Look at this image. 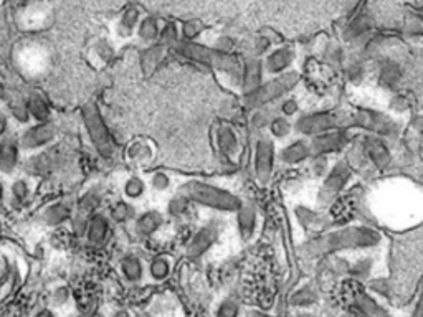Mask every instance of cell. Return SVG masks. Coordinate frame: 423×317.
I'll use <instances>...</instances> for the list:
<instances>
[{
	"label": "cell",
	"mask_w": 423,
	"mask_h": 317,
	"mask_svg": "<svg viewBox=\"0 0 423 317\" xmlns=\"http://www.w3.org/2000/svg\"><path fill=\"white\" fill-rule=\"evenodd\" d=\"M19 139L14 136H5L0 139V174L12 175L20 164Z\"/></svg>",
	"instance_id": "obj_12"
},
{
	"label": "cell",
	"mask_w": 423,
	"mask_h": 317,
	"mask_svg": "<svg viewBox=\"0 0 423 317\" xmlns=\"http://www.w3.org/2000/svg\"><path fill=\"white\" fill-rule=\"evenodd\" d=\"M81 119H83L86 134L96 152L103 159H111L113 154H115V142H113L111 134L108 131V126L105 119H103L100 108L95 103H86L81 108Z\"/></svg>",
	"instance_id": "obj_3"
},
{
	"label": "cell",
	"mask_w": 423,
	"mask_h": 317,
	"mask_svg": "<svg viewBox=\"0 0 423 317\" xmlns=\"http://www.w3.org/2000/svg\"><path fill=\"white\" fill-rule=\"evenodd\" d=\"M70 289L66 288V286H58V288L53 289V293H51V306H55V308H63L70 301Z\"/></svg>",
	"instance_id": "obj_38"
},
{
	"label": "cell",
	"mask_w": 423,
	"mask_h": 317,
	"mask_svg": "<svg viewBox=\"0 0 423 317\" xmlns=\"http://www.w3.org/2000/svg\"><path fill=\"white\" fill-rule=\"evenodd\" d=\"M170 184H172V180H170L169 174L162 172V170H159V172H154L151 175V180H149V185H151L152 190H156V192L169 190Z\"/></svg>",
	"instance_id": "obj_37"
},
{
	"label": "cell",
	"mask_w": 423,
	"mask_h": 317,
	"mask_svg": "<svg viewBox=\"0 0 423 317\" xmlns=\"http://www.w3.org/2000/svg\"><path fill=\"white\" fill-rule=\"evenodd\" d=\"M33 317H56L55 311H51L48 308H43V309H38L37 313L33 314Z\"/></svg>",
	"instance_id": "obj_45"
},
{
	"label": "cell",
	"mask_w": 423,
	"mask_h": 317,
	"mask_svg": "<svg viewBox=\"0 0 423 317\" xmlns=\"http://www.w3.org/2000/svg\"><path fill=\"white\" fill-rule=\"evenodd\" d=\"M214 238H215V232L212 230L210 227L199 230L189 243L187 251H189L190 256H199V254H202L205 249H207L212 245Z\"/></svg>",
	"instance_id": "obj_23"
},
{
	"label": "cell",
	"mask_w": 423,
	"mask_h": 317,
	"mask_svg": "<svg viewBox=\"0 0 423 317\" xmlns=\"http://www.w3.org/2000/svg\"><path fill=\"white\" fill-rule=\"evenodd\" d=\"M154 147L146 139H136L127 145L126 159L134 167H147L154 160Z\"/></svg>",
	"instance_id": "obj_15"
},
{
	"label": "cell",
	"mask_w": 423,
	"mask_h": 317,
	"mask_svg": "<svg viewBox=\"0 0 423 317\" xmlns=\"http://www.w3.org/2000/svg\"><path fill=\"white\" fill-rule=\"evenodd\" d=\"M73 215V207L68 202H53L48 204L40 213V222L45 227H60L65 222H68Z\"/></svg>",
	"instance_id": "obj_14"
},
{
	"label": "cell",
	"mask_w": 423,
	"mask_h": 317,
	"mask_svg": "<svg viewBox=\"0 0 423 317\" xmlns=\"http://www.w3.org/2000/svg\"><path fill=\"white\" fill-rule=\"evenodd\" d=\"M311 154H313L311 144L303 141V139H299V141L291 142L290 145H286V147L281 150V160L283 164L295 165L303 162V160H306Z\"/></svg>",
	"instance_id": "obj_19"
},
{
	"label": "cell",
	"mask_w": 423,
	"mask_h": 317,
	"mask_svg": "<svg viewBox=\"0 0 423 317\" xmlns=\"http://www.w3.org/2000/svg\"><path fill=\"white\" fill-rule=\"evenodd\" d=\"M298 109H299V106L295 100H285L281 105V113L285 114V118L295 116V114L298 113Z\"/></svg>",
	"instance_id": "obj_42"
},
{
	"label": "cell",
	"mask_w": 423,
	"mask_h": 317,
	"mask_svg": "<svg viewBox=\"0 0 423 317\" xmlns=\"http://www.w3.org/2000/svg\"><path fill=\"white\" fill-rule=\"evenodd\" d=\"M268 129L271 131V136H275L278 139H283V137H288L291 132V123L288 121V118L285 116H276L273 118L270 124H268Z\"/></svg>",
	"instance_id": "obj_33"
},
{
	"label": "cell",
	"mask_w": 423,
	"mask_h": 317,
	"mask_svg": "<svg viewBox=\"0 0 423 317\" xmlns=\"http://www.w3.org/2000/svg\"><path fill=\"white\" fill-rule=\"evenodd\" d=\"M179 195L185 197L189 202L221 212H236L241 205V202L234 194L200 180H190L184 184L179 189Z\"/></svg>",
	"instance_id": "obj_1"
},
{
	"label": "cell",
	"mask_w": 423,
	"mask_h": 317,
	"mask_svg": "<svg viewBox=\"0 0 423 317\" xmlns=\"http://www.w3.org/2000/svg\"><path fill=\"white\" fill-rule=\"evenodd\" d=\"M100 204H101V195L98 194L96 190L91 189V190H88L86 194L78 200V212L93 215V213H96Z\"/></svg>",
	"instance_id": "obj_30"
},
{
	"label": "cell",
	"mask_w": 423,
	"mask_h": 317,
	"mask_svg": "<svg viewBox=\"0 0 423 317\" xmlns=\"http://www.w3.org/2000/svg\"><path fill=\"white\" fill-rule=\"evenodd\" d=\"M95 51H96V55L100 56V58H101L103 61H108V60H110L111 56H113L111 46L108 45V43H105V41H100V43H96Z\"/></svg>",
	"instance_id": "obj_41"
},
{
	"label": "cell",
	"mask_w": 423,
	"mask_h": 317,
	"mask_svg": "<svg viewBox=\"0 0 423 317\" xmlns=\"http://www.w3.org/2000/svg\"><path fill=\"white\" fill-rule=\"evenodd\" d=\"M56 136H58L56 124L51 121H45L27 128L17 139L20 149L25 150V152H33V150H40L51 142H55Z\"/></svg>",
	"instance_id": "obj_5"
},
{
	"label": "cell",
	"mask_w": 423,
	"mask_h": 317,
	"mask_svg": "<svg viewBox=\"0 0 423 317\" xmlns=\"http://www.w3.org/2000/svg\"><path fill=\"white\" fill-rule=\"evenodd\" d=\"M216 145H219L220 152L226 155V157H234L240 149V141L235 129L230 126L219 128V131H216Z\"/></svg>",
	"instance_id": "obj_18"
},
{
	"label": "cell",
	"mask_w": 423,
	"mask_h": 317,
	"mask_svg": "<svg viewBox=\"0 0 423 317\" xmlns=\"http://www.w3.org/2000/svg\"><path fill=\"white\" fill-rule=\"evenodd\" d=\"M255 174L258 180L266 184L273 175V167H275V147L273 142L268 139H260L255 147Z\"/></svg>",
	"instance_id": "obj_10"
},
{
	"label": "cell",
	"mask_w": 423,
	"mask_h": 317,
	"mask_svg": "<svg viewBox=\"0 0 423 317\" xmlns=\"http://www.w3.org/2000/svg\"><path fill=\"white\" fill-rule=\"evenodd\" d=\"M149 274L154 281H164L170 274V261L166 256H156L149 264Z\"/></svg>",
	"instance_id": "obj_29"
},
{
	"label": "cell",
	"mask_w": 423,
	"mask_h": 317,
	"mask_svg": "<svg viewBox=\"0 0 423 317\" xmlns=\"http://www.w3.org/2000/svg\"><path fill=\"white\" fill-rule=\"evenodd\" d=\"M111 233V220L106 213L96 212L90 217V223H88V230L85 235V240L90 246H103L106 245L108 238Z\"/></svg>",
	"instance_id": "obj_11"
},
{
	"label": "cell",
	"mask_w": 423,
	"mask_h": 317,
	"mask_svg": "<svg viewBox=\"0 0 423 317\" xmlns=\"http://www.w3.org/2000/svg\"><path fill=\"white\" fill-rule=\"evenodd\" d=\"M4 199H5V187L2 182H0V204H2Z\"/></svg>",
	"instance_id": "obj_46"
},
{
	"label": "cell",
	"mask_w": 423,
	"mask_h": 317,
	"mask_svg": "<svg viewBox=\"0 0 423 317\" xmlns=\"http://www.w3.org/2000/svg\"><path fill=\"white\" fill-rule=\"evenodd\" d=\"M298 83L296 73H285V75L275 78L266 85L258 86L255 91L245 95V105L250 109H258L266 106L268 103L276 101L278 98L288 95V91H291Z\"/></svg>",
	"instance_id": "obj_4"
},
{
	"label": "cell",
	"mask_w": 423,
	"mask_h": 317,
	"mask_svg": "<svg viewBox=\"0 0 423 317\" xmlns=\"http://www.w3.org/2000/svg\"><path fill=\"white\" fill-rule=\"evenodd\" d=\"M360 150H362L364 157L377 169L389 167L392 162L389 145L385 144V141L380 136H374V134L365 136L362 139V142H360Z\"/></svg>",
	"instance_id": "obj_9"
},
{
	"label": "cell",
	"mask_w": 423,
	"mask_h": 317,
	"mask_svg": "<svg viewBox=\"0 0 423 317\" xmlns=\"http://www.w3.org/2000/svg\"><path fill=\"white\" fill-rule=\"evenodd\" d=\"M113 317H129V313L127 311H125V309H121V311H118V313L113 316Z\"/></svg>",
	"instance_id": "obj_47"
},
{
	"label": "cell",
	"mask_w": 423,
	"mask_h": 317,
	"mask_svg": "<svg viewBox=\"0 0 423 317\" xmlns=\"http://www.w3.org/2000/svg\"><path fill=\"white\" fill-rule=\"evenodd\" d=\"M260 78H261V71H260V65H249L246 66V71L244 75V90L245 95L255 91L258 86H260Z\"/></svg>",
	"instance_id": "obj_32"
},
{
	"label": "cell",
	"mask_w": 423,
	"mask_h": 317,
	"mask_svg": "<svg viewBox=\"0 0 423 317\" xmlns=\"http://www.w3.org/2000/svg\"><path fill=\"white\" fill-rule=\"evenodd\" d=\"M9 2H12V4H17V2H20V0H9Z\"/></svg>",
	"instance_id": "obj_49"
},
{
	"label": "cell",
	"mask_w": 423,
	"mask_h": 317,
	"mask_svg": "<svg viewBox=\"0 0 423 317\" xmlns=\"http://www.w3.org/2000/svg\"><path fill=\"white\" fill-rule=\"evenodd\" d=\"M189 205H190V202L187 199H185V197L177 195V197H174V199L169 200L167 212L172 217H182L184 213H187Z\"/></svg>",
	"instance_id": "obj_36"
},
{
	"label": "cell",
	"mask_w": 423,
	"mask_h": 317,
	"mask_svg": "<svg viewBox=\"0 0 423 317\" xmlns=\"http://www.w3.org/2000/svg\"><path fill=\"white\" fill-rule=\"evenodd\" d=\"M9 118L5 114L0 113V139H4L5 136H9Z\"/></svg>",
	"instance_id": "obj_44"
},
{
	"label": "cell",
	"mask_w": 423,
	"mask_h": 317,
	"mask_svg": "<svg viewBox=\"0 0 423 317\" xmlns=\"http://www.w3.org/2000/svg\"><path fill=\"white\" fill-rule=\"evenodd\" d=\"M90 217L91 215H88V213L78 212V210L71 215L70 225H71V232L75 233L76 238H85L86 230H88V223H90Z\"/></svg>",
	"instance_id": "obj_34"
},
{
	"label": "cell",
	"mask_w": 423,
	"mask_h": 317,
	"mask_svg": "<svg viewBox=\"0 0 423 317\" xmlns=\"http://www.w3.org/2000/svg\"><path fill=\"white\" fill-rule=\"evenodd\" d=\"M309 144H311L313 154L326 155V154L336 152V150L343 149L345 145V136H344V132L333 129V131L319 134V136L314 137Z\"/></svg>",
	"instance_id": "obj_13"
},
{
	"label": "cell",
	"mask_w": 423,
	"mask_h": 317,
	"mask_svg": "<svg viewBox=\"0 0 423 317\" xmlns=\"http://www.w3.org/2000/svg\"><path fill=\"white\" fill-rule=\"evenodd\" d=\"M162 48L161 46H152V48H149L144 51V55L141 56V68L142 71L149 75V73H152L154 70L157 68L159 63H161L162 60Z\"/></svg>",
	"instance_id": "obj_28"
},
{
	"label": "cell",
	"mask_w": 423,
	"mask_h": 317,
	"mask_svg": "<svg viewBox=\"0 0 423 317\" xmlns=\"http://www.w3.org/2000/svg\"><path fill=\"white\" fill-rule=\"evenodd\" d=\"M236 225L244 240H250L256 228V212L251 205H240L236 210Z\"/></svg>",
	"instance_id": "obj_20"
},
{
	"label": "cell",
	"mask_w": 423,
	"mask_h": 317,
	"mask_svg": "<svg viewBox=\"0 0 423 317\" xmlns=\"http://www.w3.org/2000/svg\"><path fill=\"white\" fill-rule=\"evenodd\" d=\"M7 105H9L10 116H12L19 124H28L30 121H32V118H30V113H28V108H27V103H25L24 96H19V95H15V93H10Z\"/></svg>",
	"instance_id": "obj_22"
},
{
	"label": "cell",
	"mask_w": 423,
	"mask_h": 317,
	"mask_svg": "<svg viewBox=\"0 0 423 317\" xmlns=\"http://www.w3.org/2000/svg\"><path fill=\"white\" fill-rule=\"evenodd\" d=\"M291 60H293L291 51H288V50L275 51V53L268 58L266 68L270 73H280V71L288 68V65L291 63Z\"/></svg>",
	"instance_id": "obj_27"
},
{
	"label": "cell",
	"mask_w": 423,
	"mask_h": 317,
	"mask_svg": "<svg viewBox=\"0 0 423 317\" xmlns=\"http://www.w3.org/2000/svg\"><path fill=\"white\" fill-rule=\"evenodd\" d=\"M4 71H5V61H4L2 56H0V75H2Z\"/></svg>",
	"instance_id": "obj_48"
},
{
	"label": "cell",
	"mask_w": 423,
	"mask_h": 317,
	"mask_svg": "<svg viewBox=\"0 0 423 317\" xmlns=\"http://www.w3.org/2000/svg\"><path fill=\"white\" fill-rule=\"evenodd\" d=\"M352 123L364 131L374 134V136H392L399 129L394 119L382 113L372 111V109H359L354 114Z\"/></svg>",
	"instance_id": "obj_6"
},
{
	"label": "cell",
	"mask_w": 423,
	"mask_h": 317,
	"mask_svg": "<svg viewBox=\"0 0 423 317\" xmlns=\"http://www.w3.org/2000/svg\"><path fill=\"white\" fill-rule=\"evenodd\" d=\"M296 131L301 132L303 136L316 137L319 134H324L328 131L338 128V116L333 113H311L304 114L295 124Z\"/></svg>",
	"instance_id": "obj_7"
},
{
	"label": "cell",
	"mask_w": 423,
	"mask_h": 317,
	"mask_svg": "<svg viewBox=\"0 0 423 317\" xmlns=\"http://www.w3.org/2000/svg\"><path fill=\"white\" fill-rule=\"evenodd\" d=\"M120 271L125 281L131 284L139 283L144 276V266L141 258L136 256V254H126V256H122L120 261Z\"/></svg>",
	"instance_id": "obj_17"
},
{
	"label": "cell",
	"mask_w": 423,
	"mask_h": 317,
	"mask_svg": "<svg viewBox=\"0 0 423 317\" xmlns=\"http://www.w3.org/2000/svg\"><path fill=\"white\" fill-rule=\"evenodd\" d=\"M30 194H32V190H30V184L27 179H17L10 185V199H12V204H25L30 199Z\"/></svg>",
	"instance_id": "obj_26"
},
{
	"label": "cell",
	"mask_w": 423,
	"mask_h": 317,
	"mask_svg": "<svg viewBox=\"0 0 423 317\" xmlns=\"http://www.w3.org/2000/svg\"><path fill=\"white\" fill-rule=\"evenodd\" d=\"M350 175H352V172H350V167L348 164L339 162L334 165L323 182L321 194H319L321 202L328 204V202H333L336 199V195H339L345 189V185L350 180Z\"/></svg>",
	"instance_id": "obj_8"
},
{
	"label": "cell",
	"mask_w": 423,
	"mask_h": 317,
	"mask_svg": "<svg viewBox=\"0 0 423 317\" xmlns=\"http://www.w3.org/2000/svg\"><path fill=\"white\" fill-rule=\"evenodd\" d=\"M110 220L115 222L116 225H125V223L132 222L136 218V209L132 204L126 200H118L115 205L110 209Z\"/></svg>",
	"instance_id": "obj_24"
},
{
	"label": "cell",
	"mask_w": 423,
	"mask_h": 317,
	"mask_svg": "<svg viewBox=\"0 0 423 317\" xmlns=\"http://www.w3.org/2000/svg\"><path fill=\"white\" fill-rule=\"evenodd\" d=\"M379 241V233L370 228L352 227L344 228V230L334 232L331 235L314 241L313 246L319 248V251H334V249L345 248H367Z\"/></svg>",
	"instance_id": "obj_2"
},
{
	"label": "cell",
	"mask_w": 423,
	"mask_h": 317,
	"mask_svg": "<svg viewBox=\"0 0 423 317\" xmlns=\"http://www.w3.org/2000/svg\"><path fill=\"white\" fill-rule=\"evenodd\" d=\"M146 190H147L146 182L137 175H131L125 182V185H122V192H125V197L129 200L142 199L144 194H146Z\"/></svg>",
	"instance_id": "obj_25"
},
{
	"label": "cell",
	"mask_w": 423,
	"mask_h": 317,
	"mask_svg": "<svg viewBox=\"0 0 423 317\" xmlns=\"http://www.w3.org/2000/svg\"><path fill=\"white\" fill-rule=\"evenodd\" d=\"M12 286V264L4 254H0V296L5 298L9 288Z\"/></svg>",
	"instance_id": "obj_31"
},
{
	"label": "cell",
	"mask_w": 423,
	"mask_h": 317,
	"mask_svg": "<svg viewBox=\"0 0 423 317\" xmlns=\"http://www.w3.org/2000/svg\"><path fill=\"white\" fill-rule=\"evenodd\" d=\"M164 225V215L159 210H147L134 218V233L139 238H149Z\"/></svg>",
	"instance_id": "obj_16"
},
{
	"label": "cell",
	"mask_w": 423,
	"mask_h": 317,
	"mask_svg": "<svg viewBox=\"0 0 423 317\" xmlns=\"http://www.w3.org/2000/svg\"><path fill=\"white\" fill-rule=\"evenodd\" d=\"M271 119L273 118L268 116L265 109L258 108L255 111V114H254V118H251V124H254V126L258 128V129H263L265 126H268V124H270Z\"/></svg>",
	"instance_id": "obj_40"
},
{
	"label": "cell",
	"mask_w": 423,
	"mask_h": 317,
	"mask_svg": "<svg viewBox=\"0 0 423 317\" xmlns=\"http://www.w3.org/2000/svg\"><path fill=\"white\" fill-rule=\"evenodd\" d=\"M313 170L316 174H326L328 170V160L324 155H316L313 160Z\"/></svg>",
	"instance_id": "obj_43"
},
{
	"label": "cell",
	"mask_w": 423,
	"mask_h": 317,
	"mask_svg": "<svg viewBox=\"0 0 423 317\" xmlns=\"http://www.w3.org/2000/svg\"><path fill=\"white\" fill-rule=\"evenodd\" d=\"M137 32H139V36H141L144 41H152L159 33L156 20H154V19H144L142 22L139 24Z\"/></svg>",
	"instance_id": "obj_35"
},
{
	"label": "cell",
	"mask_w": 423,
	"mask_h": 317,
	"mask_svg": "<svg viewBox=\"0 0 423 317\" xmlns=\"http://www.w3.org/2000/svg\"><path fill=\"white\" fill-rule=\"evenodd\" d=\"M136 22H137V12H136V10H132V9L126 10V12L122 14L121 22H120V27L122 30V33H125V35L131 33L132 28L136 27Z\"/></svg>",
	"instance_id": "obj_39"
},
{
	"label": "cell",
	"mask_w": 423,
	"mask_h": 317,
	"mask_svg": "<svg viewBox=\"0 0 423 317\" xmlns=\"http://www.w3.org/2000/svg\"><path fill=\"white\" fill-rule=\"evenodd\" d=\"M25 103H27L30 118L35 119L37 123L50 121V106L40 93H28V96L25 98Z\"/></svg>",
	"instance_id": "obj_21"
}]
</instances>
